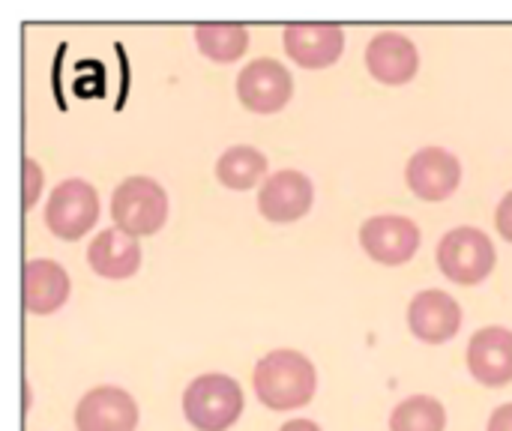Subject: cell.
Masks as SVG:
<instances>
[{
  "label": "cell",
  "instance_id": "ac0fdd59",
  "mask_svg": "<svg viewBox=\"0 0 512 431\" xmlns=\"http://www.w3.org/2000/svg\"><path fill=\"white\" fill-rule=\"evenodd\" d=\"M195 42L204 57L216 63H231L249 48V30L243 24H198Z\"/></svg>",
  "mask_w": 512,
  "mask_h": 431
},
{
  "label": "cell",
  "instance_id": "277c9868",
  "mask_svg": "<svg viewBox=\"0 0 512 431\" xmlns=\"http://www.w3.org/2000/svg\"><path fill=\"white\" fill-rule=\"evenodd\" d=\"M495 246L480 228H453L438 246V264L447 279L459 285L483 282L495 267Z\"/></svg>",
  "mask_w": 512,
  "mask_h": 431
},
{
  "label": "cell",
  "instance_id": "5bb4252c",
  "mask_svg": "<svg viewBox=\"0 0 512 431\" xmlns=\"http://www.w3.org/2000/svg\"><path fill=\"white\" fill-rule=\"evenodd\" d=\"M366 66L381 84H408L417 75V45L399 30H381L366 48Z\"/></svg>",
  "mask_w": 512,
  "mask_h": 431
},
{
  "label": "cell",
  "instance_id": "7c38bea8",
  "mask_svg": "<svg viewBox=\"0 0 512 431\" xmlns=\"http://www.w3.org/2000/svg\"><path fill=\"white\" fill-rule=\"evenodd\" d=\"M408 324L411 333L426 345H444L450 342L462 327V309L459 303L444 291H420L408 306Z\"/></svg>",
  "mask_w": 512,
  "mask_h": 431
},
{
  "label": "cell",
  "instance_id": "6da1fadb",
  "mask_svg": "<svg viewBox=\"0 0 512 431\" xmlns=\"http://www.w3.org/2000/svg\"><path fill=\"white\" fill-rule=\"evenodd\" d=\"M255 396L270 411H294L312 402L318 390V372L300 351H270L255 366Z\"/></svg>",
  "mask_w": 512,
  "mask_h": 431
},
{
  "label": "cell",
  "instance_id": "7402d4cb",
  "mask_svg": "<svg viewBox=\"0 0 512 431\" xmlns=\"http://www.w3.org/2000/svg\"><path fill=\"white\" fill-rule=\"evenodd\" d=\"M489 431H512V405H501V408L492 414Z\"/></svg>",
  "mask_w": 512,
  "mask_h": 431
},
{
  "label": "cell",
  "instance_id": "603a6c76",
  "mask_svg": "<svg viewBox=\"0 0 512 431\" xmlns=\"http://www.w3.org/2000/svg\"><path fill=\"white\" fill-rule=\"evenodd\" d=\"M279 431H321L312 420H291V423H285Z\"/></svg>",
  "mask_w": 512,
  "mask_h": 431
},
{
  "label": "cell",
  "instance_id": "8fae6325",
  "mask_svg": "<svg viewBox=\"0 0 512 431\" xmlns=\"http://www.w3.org/2000/svg\"><path fill=\"white\" fill-rule=\"evenodd\" d=\"M285 51L306 69H324L345 51V30L339 24H288L282 33Z\"/></svg>",
  "mask_w": 512,
  "mask_h": 431
},
{
  "label": "cell",
  "instance_id": "7a4b0ae2",
  "mask_svg": "<svg viewBox=\"0 0 512 431\" xmlns=\"http://www.w3.org/2000/svg\"><path fill=\"white\" fill-rule=\"evenodd\" d=\"M183 414L198 431H228L243 414V390L228 375H201L183 393Z\"/></svg>",
  "mask_w": 512,
  "mask_h": 431
},
{
  "label": "cell",
  "instance_id": "d6986e66",
  "mask_svg": "<svg viewBox=\"0 0 512 431\" xmlns=\"http://www.w3.org/2000/svg\"><path fill=\"white\" fill-rule=\"evenodd\" d=\"M444 426L447 411L432 396H411L390 417V431H444Z\"/></svg>",
  "mask_w": 512,
  "mask_h": 431
},
{
  "label": "cell",
  "instance_id": "5b68a950",
  "mask_svg": "<svg viewBox=\"0 0 512 431\" xmlns=\"http://www.w3.org/2000/svg\"><path fill=\"white\" fill-rule=\"evenodd\" d=\"M99 219V195L87 180H63L45 207V225L60 240L84 237Z\"/></svg>",
  "mask_w": 512,
  "mask_h": 431
},
{
  "label": "cell",
  "instance_id": "e0dca14e",
  "mask_svg": "<svg viewBox=\"0 0 512 431\" xmlns=\"http://www.w3.org/2000/svg\"><path fill=\"white\" fill-rule=\"evenodd\" d=\"M267 171V156L255 147H228L216 162V177L228 189H249L255 186Z\"/></svg>",
  "mask_w": 512,
  "mask_h": 431
},
{
  "label": "cell",
  "instance_id": "44dd1931",
  "mask_svg": "<svg viewBox=\"0 0 512 431\" xmlns=\"http://www.w3.org/2000/svg\"><path fill=\"white\" fill-rule=\"evenodd\" d=\"M495 225H498V231L504 234V240H510L512 243V192H507V195H504V201L498 204Z\"/></svg>",
  "mask_w": 512,
  "mask_h": 431
},
{
  "label": "cell",
  "instance_id": "8992f818",
  "mask_svg": "<svg viewBox=\"0 0 512 431\" xmlns=\"http://www.w3.org/2000/svg\"><path fill=\"white\" fill-rule=\"evenodd\" d=\"M237 96L249 111L273 114V111H282L288 99L294 96V78L279 60L258 57L249 66H243L237 78Z\"/></svg>",
  "mask_w": 512,
  "mask_h": 431
},
{
  "label": "cell",
  "instance_id": "9a60e30c",
  "mask_svg": "<svg viewBox=\"0 0 512 431\" xmlns=\"http://www.w3.org/2000/svg\"><path fill=\"white\" fill-rule=\"evenodd\" d=\"M87 264L105 279H129L141 267V246L120 228H105L87 249Z\"/></svg>",
  "mask_w": 512,
  "mask_h": 431
},
{
  "label": "cell",
  "instance_id": "30bf717a",
  "mask_svg": "<svg viewBox=\"0 0 512 431\" xmlns=\"http://www.w3.org/2000/svg\"><path fill=\"white\" fill-rule=\"evenodd\" d=\"M315 198L312 180L303 171H276L258 192V210L270 222H297L309 213Z\"/></svg>",
  "mask_w": 512,
  "mask_h": 431
},
{
  "label": "cell",
  "instance_id": "ffe728a7",
  "mask_svg": "<svg viewBox=\"0 0 512 431\" xmlns=\"http://www.w3.org/2000/svg\"><path fill=\"white\" fill-rule=\"evenodd\" d=\"M24 174H27V195H24V210H30L33 204H36V198H39V186H42V171H39V165H36V159H24Z\"/></svg>",
  "mask_w": 512,
  "mask_h": 431
},
{
  "label": "cell",
  "instance_id": "ba28073f",
  "mask_svg": "<svg viewBox=\"0 0 512 431\" xmlns=\"http://www.w3.org/2000/svg\"><path fill=\"white\" fill-rule=\"evenodd\" d=\"M408 186L423 201H444L456 192L462 180L459 159L444 147H423L408 159Z\"/></svg>",
  "mask_w": 512,
  "mask_h": 431
},
{
  "label": "cell",
  "instance_id": "2e32d148",
  "mask_svg": "<svg viewBox=\"0 0 512 431\" xmlns=\"http://www.w3.org/2000/svg\"><path fill=\"white\" fill-rule=\"evenodd\" d=\"M69 276L57 261L36 258L24 267V309L30 315H51L69 300Z\"/></svg>",
  "mask_w": 512,
  "mask_h": 431
},
{
  "label": "cell",
  "instance_id": "4fadbf2b",
  "mask_svg": "<svg viewBox=\"0 0 512 431\" xmlns=\"http://www.w3.org/2000/svg\"><path fill=\"white\" fill-rule=\"evenodd\" d=\"M468 369L483 387L512 384V330L483 327L468 345Z\"/></svg>",
  "mask_w": 512,
  "mask_h": 431
},
{
  "label": "cell",
  "instance_id": "9c48e42d",
  "mask_svg": "<svg viewBox=\"0 0 512 431\" xmlns=\"http://www.w3.org/2000/svg\"><path fill=\"white\" fill-rule=\"evenodd\" d=\"M138 405L120 387H96L75 408L78 431H135Z\"/></svg>",
  "mask_w": 512,
  "mask_h": 431
},
{
  "label": "cell",
  "instance_id": "3957f363",
  "mask_svg": "<svg viewBox=\"0 0 512 431\" xmlns=\"http://www.w3.org/2000/svg\"><path fill=\"white\" fill-rule=\"evenodd\" d=\"M111 216L132 237L156 234L168 219V195L153 177H129L111 195Z\"/></svg>",
  "mask_w": 512,
  "mask_h": 431
},
{
  "label": "cell",
  "instance_id": "52a82bcc",
  "mask_svg": "<svg viewBox=\"0 0 512 431\" xmlns=\"http://www.w3.org/2000/svg\"><path fill=\"white\" fill-rule=\"evenodd\" d=\"M360 243L372 261L396 267L417 255L420 228L408 216H372L360 228Z\"/></svg>",
  "mask_w": 512,
  "mask_h": 431
}]
</instances>
